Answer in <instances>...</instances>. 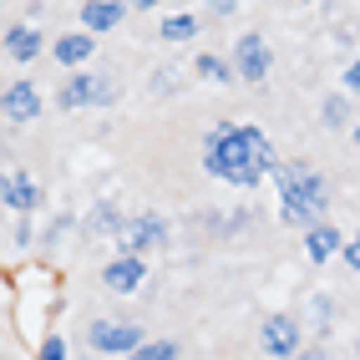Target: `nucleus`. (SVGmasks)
<instances>
[{
	"instance_id": "nucleus-11",
	"label": "nucleus",
	"mask_w": 360,
	"mask_h": 360,
	"mask_svg": "<svg viewBox=\"0 0 360 360\" xmlns=\"http://www.w3.org/2000/svg\"><path fill=\"white\" fill-rule=\"evenodd\" d=\"M122 15H127L122 0H86L82 6V26H86V36H102L112 26H122Z\"/></svg>"
},
{
	"instance_id": "nucleus-23",
	"label": "nucleus",
	"mask_w": 360,
	"mask_h": 360,
	"mask_svg": "<svg viewBox=\"0 0 360 360\" xmlns=\"http://www.w3.org/2000/svg\"><path fill=\"white\" fill-rule=\"evenodd\" d=\"M122 6H132V11H153V6H162V0H122Z\"/></svg>"
},
{
	"instance_id": "nucleus-20",
	"label": "nucleus",
	"mask_w": 360,
	"mask_h": 360,
	"mask_svg": "<svg viewBox=\"0 0 360 360\" xmlns=\"http://www.w3.org/2000/svg\"><path fill=\"white\" fill-rule=\"evenodd\" d=\"M340 82H345V97H355V86H360V66L355 61H345V77Z\"/></svg>"
},
{
	"instance_id": "nucleus-8",
	"label": "nucleus",
	"mask_w": 360,
	"mask_h": 360,
	"mask_svg": "<svg viewBox=\"0 0 360 360\" xmlns=\"http://www.w3.org/2000/svg\"><path fill=\"white\" fill-rule=\"evenodd\" d=\"M142 279H148V259H132V254L107 259V269H102V284H107L112 295H137Z\"/></svg>"
},
{
	"instance_id": "nucleus-5",
	"label": "nucleus",
	"mask_w": 360,
	"mask_h": 360,
	"mask_svg": "<svg viewBox=\"0 0 360 360\" xmlns=\"http://www.w3.org/2000/svg\"><path fill=\"white\" fill-rule=\"evenodd\" d=\"M102 102H112V82L102 77V71H77V77L56 91V107H66V112H77V107H102Z\"/></svg>"
},
{
	"instance_id": "nucleus-3",
	"label": "nucleus",
	"mask_w": 360,
	"mask_h": 360,
	"mask_svg": "<svg viewBox=\"0 0 360 360\" xmlns=\"http://www.w3.org/2000/svg\"><path fill=\"white\" fill-rule=\"evenodd\" d=\"M112 233H117V244H122V254H132V259H148V254L162 244V238H167V229H162L158 213H137V219H122Z\"/></svg>"
},
{
	"instance_id": "nucleus-14",
	"label": "nucleus",
	"mask_w": 360,
	"mask_h": 360,
	"mask_svg": "<svg viewBox=\"0 0 360 360\" xmlns=\"http://www.w3.org/2000/svg\"><path fill=\"white\" fill-rule=\"evenodd\" d=\"M41 46H46V41H41V31L31 26V20H20V26L6 31V51H11L15 61H36V56H41Z\"/></svg>"
},
{
	"instance_id": "nucleus-4",
	"label": "nucleus",
	"mask_w": 360,
	"mask_h": 360,
	"mask_svg": "<svg viewBox=\"0 0 360 360\" xmlns=\"http://www.w3.org/2000/svg\"><path fill=\"white\" fill-rule=\"evenodd\" d=\"M259 350L274 360H295V350H304V330L295 315H269L259 325Z\"/></svg>"
},
{
	"instance_id": "nucleus-12",
	"label": "nucleus",
	"mask_w": 360,
	"mask_h": 360,
	"mask_svg": "<svg viewBox=\"0 0 360 360\" xmlns=\"http://www.w3.org/2000/svg\"><path fill=\"white\" fill-rule=\"evenodd\" d=\"M91 56H97V36H86V31H77V36H56V61L61 66H86Z\"/></svg>"
},
{
	"instance_id": "nucleus-7",
	"label": "nucleus",
	"mask_w": 360,
	"mask_h": 360,
	"mask_svg": "<svg viewBox=\"0 0 360 360\" xmlns=\"http://www.w3.org/2000/svg\"><path fill=\"white\" fill-rule=\"evenodd\" d=\"M86 340L102 355H127V350H137L142 340H148V335H142V325H127V320H91Z\"/></svg>"
},
{
	"instance_id": "nucleus-2",
	"label": "nucleus",
	"mask_w": 360,
	"mask_h": 360,
	"mask_svg": "<svg viewBox=\"0 0 360 360\" xmlns=\"http://www.w3.org/2000/svg\"><path fill=\"white\" fill-rule=\"evenodd\" d=\"M274 188H279V208H284V224L295 229H309L325 219V203H330V188L320 173H309V167H295V162H279L274 167Z\"/></svg>"
},
{
	"instance_id": "nucleus-6",
	"label": "nucleus",
	"mask_w": 360,
	"mask_h": 360,
	"mask_svg": "<svg viewBox=\"0 0 360 360\" xmlns=\"http://www.w3.org/2000/svg\"><path fill=\"white\" fill-rule=\"evenodd\" d=\"M233 77H244V82H264V77H269V66H274V56H269V41H264L259 31H244V36H238V46H233Z\"/></svg>"
},
{
	"instance_id": "nucleus-19",
	"label": "nucleus",
	"mask_w": 360,
	"mask_h": 360,
	"mask_svg": "<svg viewBox=\"0 0 360 360\" xmlns=\"http://www.w3.org/2000/svg\"><path fill=\"white\" fill-rule=\"evenodd\" d=\"M41 360H66V340H61V335H46V340H41Z\"/></svg>"
},
{
	"instance_id": "nucleus-21",
	"label": "nucleus",
	"mask_w": 360,
	"mask_h": 360,
	"mask_svg": "<svg viewBox=\"0 0 360 360\" xmlns=\"http://www.w3.org/2000/svg\"><path fill=\"white\" fill-rule=\"evenodd\" d=\"M203 6H208V11H213V15H229V11H233V6H238V0H203Z\"/></svg>"
},
{
	"instance_id": "nucleus-13",
	"label": "nucleus",
	"mask_w": 360,
	"mask_h": 360,
	"mask_svg": "<svg viewBox=\"0 0 360 360\" xmlns=\"http://www.w3.org/2000/svg\"><path fill=\"white\" fill-rule=\"evenodd\" d=\"M335 249H340V229L335 224H309L304 229V259L325 264V259H335Z\"/></svg>"
},
{
	"instance_id": "nucleus-15",
	"label": "nucleus",
	"mask_w": 360,
	"mask_h": 360,
	"mask_svg": "<svg viewBox=\"0 0 360 360\" xmlns=\"http://www.w3.org/2000/svg\"><path fill=\"white\" fill-rule=\"evenodd\" d=\"M127 360H183L178 340H142L137 350H127Z\"/></svg>"
},
{
	"instance_id": "nucleus-16",
	"label": "nucleus",
	"mask_w": 360,
	"mask_h": 360,
	"mask_svg": "<svg viewBox=\"0 0 360 360\" xmlns=\"http://www.w3.org/2000/svg\"><path fill=\"white\" fill-rule=\"evenodd\" d=\"M198 15H162V41H193Z\"/></svg>"
},
{
	"instance_id": "nucleus-18",
	"label": "nucleus",
	"mask_w": 360,
	"mask_h": 360,
	"mask_svg": "<svg viewBox=\"0 0 360 360\" xmlns=\"http://www.w3.org/2000/svg\"><path fill=\"white\" fill-rule=\"evenodd\" d=\"M198 77H208V82H219V86H224V82L233 77V66H229L224 56H198Z\"/></svg>"
},
{
	"instance_id": "nucleus-22",
	"label": "nucleus",
	"mask_w": 360,
	"mask_h": 360,
	"mask_svg": "<svg viewBox=\"0 0 360 360\" xmlns=\"http://www.w3.org/2000/svg\"><path fill=\"white\" fill-rule=\"evenodd\" d=\"M295 360H330V355H325V350L315 345V350H295Z\"/></svg>"
},
{
	"instance_id": "nucleus-1",
	"label": "nucleus",
	"mask_w": 360,
	"mask_h": 360,
	"mask_svg": "<svg viewBox=\"0 0 360 360\" xmlns=\"http://www.w3.org/2000/svg\"><path fill=\"white\" fill-rule=\"evenodd\" d=\"M203 167L224 183H238V188H254L259 178H269L279 158H274V142L264 137L259 127H233V122H219L208 137H203Z\"/></svg>"
},
{
	"instance_id": "nucleus-10",
	"label": "nucleus",
	"mask_w": 360,
	"mask_h": 360,
	"mask_svg": "<svg viewBox=\"0 0 360 360\" xmlns=\"http://www.w3.org/2000/svg\"><path fill=\"white\" fill-rule=\"evenodd\" d=\"M0 112H6V122H31L41 112V86L36 82H15L6 97H0Z\"/></svg>"
},
{
	"instance_id": "nucleus-9",
	"label": "nucleus",
	"mask_w": 360,
	"mask_h": 360,
	"mask_svg": "<svg viewBox=\"0 0 360 360\" xmlns=\"http://www.w3.org/2000/svg\"><path fill=\"white\" fill-rule=\"evenodd\" d=\"M0 198H6V208H15V213H36L41 188H36V178H31V173L11 167V173H0Z\"/></svg>"
},
{
	"instance_id": "nucleus-17",
	"label": "nucleus",
	"mask_w": 360,
	"mask_h": 360,
	"mask_svg": "<svg viewBox=\"0 0 360 360\" xmlns=\"http://www.w3.org/2000/svg\"><path fill=\"white\" fill-rule=\"evenodd\" d=\"M350 97H325V107H320V117H325V127H335V132H340V127H350Z\"/></svg>"
}]
</instances>
